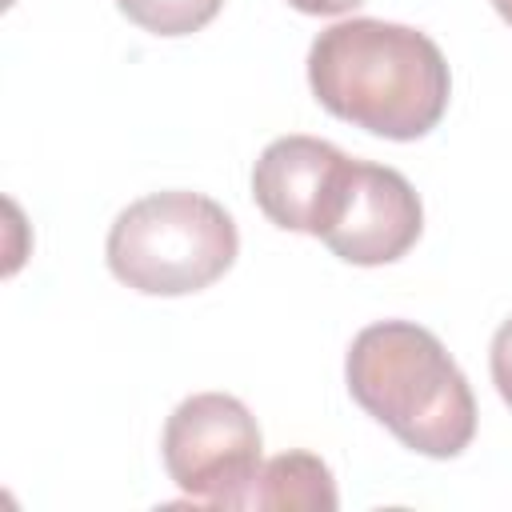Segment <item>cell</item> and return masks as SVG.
Instances as JSON below:
<instances>
[{
    "instance_id": "9c48e42d",
    "label": "cell",
    "mask_w": 512,
    "mask_h": 512,
    "mask_svg": "<svg viewBox=\"0 0 512 512\" xmlns=\"http://www.w3.org/2000/svg\"><path fill=\"white\" fill-rule=\"evenodd\" d=\"M488 364H492V384H496L500 400L512 408V316L496 328V336H492V352H488Z\"/></svg>"
},
{
    "instance_id": "6da1fadb",
    "label": "cell",
    "mask_w": 512,
    "mask_h": 512,
    "mask_svg": "<svg viewBox=\"0 0 512 512\" xmlns=\"http://www.w3.org/2000/svg\"><path fill=\"white\" fill-rule=\"evenodd\" d=\"M308 84L320 108L384 140L428 136L452 96L436 40L372 16L332 24L312 40Z\"/></svg>"
},
{
    "instance_id": "7a4b0ae2",
    "label": "cell",
    "mask_w": 512,
    "mask_h": 512,
    "mask_svg": "<svg viewBox=\"0 0 512 512\" xmlns=\"http://www.w3.org/2000/svg\"><path fill=\"white\" fill-rule=\"evenodd\" d=\"M344 380L352 400L404 448L452 460L476 436V400L444 344L412 320H380L356 332Z\"/></svg>"
},
{
    "instance_id": "8fae6325",
    "label": "cell",
    "mask_w": 512,
    "mask_h": 512,
    "mask_svg": "<svg viewBox=\"0 0 512 512\" xmlns=\"http://www.w3.org/2000/svg\"><path fill=\"white\" fill-rule=\"evenodd\" d=\"M492 4H496V12H500L508 24H512V0H492Z\"/></svg>"
},
{
    "instance_id": "8992f818",
    "label": "cell",
    "mask_w": 512,
    "mask_h": 512,
    "mask_svg": "<svg viewBox=\"0 0 512 512\" xmlns=\"http://www.w3.org/2000/svg\"><path fill=\"white\" fill-rule=\"evenodd\" d=\"M344 152L316 136H280L272 140L252 168L256 208L284 232L316 236L336 176L344 168Z\"/></svg>"
},
{
    "instance_id": "3957f363",
    "label": "cell",
    "mask_w": 512,
    "mask_h": 512,
    "mask_svg": "<svg viewBox=\"0 0 512 512\" xmlns=\"http://www.w3.org/2000/svg\"><path fill=\"white\" fill-rule=\"evenodd\" d=\"M240 252L236 220L200 192H152L108 228V268L144 296H188L216 284Z\"/></svg>"
},
{
    "instance_id": "30bf717a",
    "label": "cell",
    "mask_w": 512,
    "mask_h": 512,
    "mask_svg": "<svg viewBox=\"0 0 512 512\" xmlns=\"http://www.w3.org/2000/svg\"><path fill=\"white\" fill-rule=\"evenodd\" d=\"M288 4L296 12H308V16H340V12H352L364 0H288Z\"/></svg>"
},
{
    "instance_id": "ba28073f",
    "label": "cell",
    "mask_w": 512,
    "mask_h": 512,
    "mask_svg": "<svg viewBox=\"0 0 512 512\" xmlns=\"http://www.w3.org/2000/svg\"><path fill=\"white\" fill-rule=\"evenodd\" d=\"M116 8L152 36H188L216 20L224 0H116Z\"/></svg>"
},
{
    "instance_id": "5b68a950",
    "label": "cell",
    "mask_w": 512,
    "mask_h": 512,
    "mask_svg": "<svg viewBox=\"0 0 512 512\" xmlns=\"http://www.w3.org/2000/svg\"><path fill=\"white\" fill-rule=\"evenodd\" d=\"M424 228L416 188L384 164L344 160L316 236L348 264L376 268L400 260Z\"/></svg>"
},
{
    "instance_id": "277c9868",
    "label": "cell",
    "mask_w": 512,
    "mask_h": 512,
    "mask_svg": "<svg viewBox=\"0 0 512 512\" xmlns=\"http://www.w3.org/2000/svg\"><path fill=\"white\" fill-rule=\"evenodd\" d=\"M164 468L176 488L212 508H248L260 476L256 416L228 392H200L176 404L164 424Z\"/></svg>"
},
{
    "instance_id": "52a82bcc",
    "label": "cell",
    "mask_w": 512,
    "mask_h": 512,
    "mask_svg": "<svg viewBox=\"0 0 512 512\" xmlns=\"http://www.w3.org/2000/svg\"><path fill=\"white\" fill-rule=\"evenodd\" d=\"M340 504L332 468L312 452H280L268 464H260V476L248 492V508L268 512H332Z\"/></svg>"
}]
</instances>
